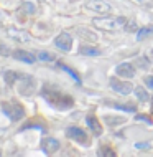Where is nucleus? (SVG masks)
I'll list each match as a JSON object with an SVG mask.
<instances>
[{
    "mask_svg": "<svg viewBox=\"0 0 153 157\" xmlns=\"http://www.w3.org/2000/svg\"><path fill=\"white\" fill-rule=\"evenodd\" d=\"M54 45H56L59 50H63V52H69L71 46H73V38H71L69 33H61V35L56 36Z\"/></svg>",
    "mask_w": 153,
    "mask_h": 157,
    "instance_id": "0eeeda50",
    "label": "nucleus"
},
{
    "mask_svg": "<svg viewBox=\"0 0 153 157\" xmlns=\"http://www.w3.org/2000/svg\"><path fill=\"white\" fill-rule=\"evenodd\" d=\"M145 83L148 84V88H151V90H153V76H147V78H145Z\"/></svg>",
    "mask_w": 153,
    "mask_h": 157,
    "instance_id": "b1692460",
    "label": "nucleus"
},
{
    "mask_svg": "<svg viewBox=\"0 0 153 157\" xmlns=\"http://www.w3.org/2000/svg\"><path fill=\"white\" fill-rule=\"evenodd\" d=\"M2 111L7 117H10V121H20L25 116L23 106L16 101H3L2 103Z\"/></svg>",
    "mask_w": 153,
    "mask_h": 157,
    "instance_id": "7ed1b4c3",
    "label": "nucleus"
},
{
    "mask_svg": "<svg viewBox=\"0 0 153 157\" xmlns=\"http://www.w3.org/2000/svg\"><path fill=\"white\" fill-rule=\"evenodd\" d=\"M135 96L138 98V101H143V103H147V101H148V93L145 91V88L135 86Z\"/></svg>",
    "mask_w": 153,
    "mask_h": 157,
    "instance_id": "2eb2a0df",
    "label": "nucleus"
},
{
    "mask_svg": "<svg viewBox=\"0 0 153 157\" xmlns=\"http://www.w3.org/2000/svg\"><path fill=\"white\" fill-rule=\"evenodd\" d=\"M150 111H151V114H153V98H151V106H150Z\"/></svg>",
    "mask_w": 153,
    "mask_h": 157,
    "instance_id": "cd10ccee",
    "label": "nucleus"
},
{
    "mask_svg": "<svg viewBox=\"0 0 153 157\" xmlns=\"http://www.w3.org/2000/svg\"><path fill=\"white\" fill-rule=\"evenodd\" d=\"M135 119H137V121H145L147 124H151V119L148 116H143V114H137V116H135Z\"/></svg>",
    "mask_w": 153,
    "mask_h": 157,
    "instance_id": "5701e85b",
    "label": "nucleus"
},
{
    "mask_svg": "<svg viewBox=\"0 0 153 157\" xmlns=\"http://www.w3.org/2000/svg\"><path fill=\"white\" fill-rule=\"evenodd\" d=\"M41 149H43L45 154H54L59 149V142L53 137H46L41 141Z\"/></svg>",
    "mask_w": 153,
    "mask_h": 157,
    "instance_id": "1a4fd4ad",
    "label": "nucleus"
},
{
    "mask_svg": "<svg viewBox=\"0 0 153 157\" xmlns=\"http://www.w3.org/2000/svg\"><path fill=\"white\" fill-rule=\"evenodd\" d=\"M109 83H110V86H112V90L115 93H118V94L127 96L133 91V84H130L129 81H120L118 78H110Z\"/></svg>",
    "mask_w": 153,
    "mask_h": 157,
    "instance_id": "423d86ee",
    "label": "nucleus"
},
{
    "mask_svg": "<svg viewBox=\"0 0 153 157\" xmlns=\"http://www.w3.org/2000/svg\"><path fill=\"white\" fill-rule=\"evenodd\" d=\"M104 119H105V122H107L109 126H117V124L125 122V117H122V116H105Z\"/></svg>",
    "mask_w": 153,
    "mask_h": 157,
    "instance_id": "4468645a",
    "label": "nucleus"
},
{
    "mask_svg": "<svg viewBox=\"0 0 153 157\" xmlns=\"http://www.w3.org/2000/svg\"><path fill=\"white\" fill-rule=\"evenodd\" d=\"M18 81H20V83H18V93H20V94H23V96L33 94L36 83H35V79H33L31 76H28V75H20Z\"/></svg>",
    "mask_w": 153,
    "mask_h": 157,
    "instance_id": "20e7f679",
    "label": "nucleus"
},
{
    "mask_svg": "<svg viewBox=\"0 0 153 157\" xmlns=\"http://www.w3.org/2000/svg\"><path fill=\"white\" fill-rule=\"evenodd\" d=\"M135 28H137V23H135V22H130V23H129V27H127V30L132 32V30H135Z\"/></svg>",
    "mask_w": 153,
    "mask_h": 157,
    "instance_id": "a878e982",
    "label": "nucleus"
},
{
    "mask_svg": "<svg viewBox=\"0 0 153 157\" xmlns=\"http://www.w3.org/2000/svg\"><path fill=\"white\" fill-rule=\"evenodd\" d=\"M18 78H20V73H16V71H10V70L3 71V79H5L7 84H15L18 81Z\"/></svg>",
    "mask_w": 153,
    "mask_h": 157,
    "instance_id": "ddd939ff",
    "label": "nucleus"
},
{
    "mask_svg": "<svg viewBox=\"0 0 153 157\" xmlns=\"http://www.w3.org/2000/svg\"><path fill=\"white\" fill-rule=\"evenodd\" d=\"M99 155L100 157H115L117 154L112 149H109V147H100V149H99Z\"/></svg>",
    "mask_w": 153,
    "mask_h": 157,
    "instance_id": "aec40b11",
    "label": "nucleus"
},
{
    "mask_svg": "<svg viewBox=\"0 0 153 157\" xmlns=\"http://www.w3.org/2000/svg\"><path fill=\"white\" fill-rule=\"evenodd\" d=\"M66 136H67V137H71V139H74V141H78V142H84V144L87 142L86 132H84L82 129H79V127H67V129H66Z\"/></svg>",
    "mask_w": 153,
    "mask_h": 157,
    "instance_id": "6e6552de",
    "label": "nucleus"
},
{
    "mask_svg": "<svg viewBox=\"0 0 153 157\" xmlns=\"http://www.w3.org/2000/svg\"><path fill=\"white\" fill-rule=\"evenodd\" d=\"M150 58H153V50H151V52H150Z\"/></svg>",
    "mask_w": 153,
    "mask_h": 157,
    "instance_id": "c85d7f7f",
    "label": "nucleus"
},
{
    "mask_svg": "<svg viewBox=\"0 0 153 157\" xmlns=\"http://www.w3.org/2000/svg\"><path fill=\"white\" fill-rule=\"evenodd\" d=\"M115 109H122V111H129V113H135V104H120V103H115L114 104Z\"/></svg>",
    "mask_w": 153,
    "mask_h": 157,
    "instance_id": "6ab92c4d",
    "label": "nucleus"
},
{
    "mask_svg": "<svg viewBox=\"0 0 153 157\" xmlns=\"http://www.w3.org/2000/svg\"><path fill=\"white\" fill-rule=\"evenodd\" d=\"M41 96L56 109H69V108H73V104H74L73 98L69 94L61 93L56 86H53V84H45L43 90H41Z\"/></svg>",
    "mask_w": 153,
    "mask_h": 157,
    "instance_id": "f257e3e1",
    "label": "nucleus"
},
{
    "mask_svg": "<svg viewBox=\"0 0 153 157\" xmlns=\"http://www.w3.org/2000/svg\"><path fill=\"white\" fill-rule=\"evenodd\" d=\"M138 61H140V63H138V65H140V66H143V68H145V66H147V63H145L147 60H145V58H140V60H138Z\"/></svg>",
    "mask_w": 153,
    "mask_h": 157,
    "instance_id": "bb28decb",
    "label": "nucleus"
},
{
    "mask_svg": "<svg viewBox=\"0 0 153 157\" xmlns=\"http://www.w3.org/2000/svg\"><path fill=\"white\" fill-rule=\"evenodd\" d=\"M86 8H87V10L96 12V13H100V15H107L109 12L112 10L110 3H107L105 0H87V2H86Z\"/></svg>",
    "mask_w": 153,
    "mask_h": 157,
    "instance_id": "39448f33",
    "label": "nucleus"
},
{
    "mask_svg": "<svg viewBox=\"0 0 153 157\" xmlns=\"http://www.w3.org/2000/svg\"><path fill=\"white\" fill-rule=\"evenodd\" d=\"M92 23L102 32H118L125 27L127 20L124 17H100V18H94Z\"/></svg>",
    "mask_w": 153,
    "mask_h": 157,
    "instance_id": "f03ea898",
    "label": "nucleus"
},
{
    "mask_svg": "<svg viewBox=\"0 0 153 157\" xmlns=\"http://www.w3.org/2000/svg\"><path fill=\"white\" fill-rule=\"evenodd\" d=\"M115 73L118 76H124V78H132V76H135V70L130 63H122V65L117 66Z\"/></svg>",
    "mask_w": 153,
    "mask_h": 157,
    "instance_id": "9d476101",
    "label": "nucleus"
},
{
    "mask_svg": "<svg viewBox=\"0 0 153 157\" xmlns=\"http://www.w3.org/2000/svg\"><path fill=\"white\" fill-rule=\"evenodd\" d=\"M86 121H87V126L91 127V131L96 136H100L102 134V126H100V122H99V119H97L96 116H87Z\"/></svg>",
    "mask_w": 153,
    "mask_h": 157,
    "instance_id": "f8f14e48",
    "label": "nucleus"
},
{
    "mask_svg": "<svg viewBox=\"0 0 153 157\" xmlns=\"http://www.w3.org/2000/svg\"><path fill=\"white\" fill-rule=\"evenodd\" d=\"M23 8H25V12H27V13H35V5H33V3H30V2L23 3Z\"/></svg>",
    "mask_w": 153,
    "mask_h": 157,
    "instance_id": "4be33fe9",
    "label": "nucleus"
},
{
    "mask_svg": "<svg viewBox=\"0 0 153 157\" xmlns=\"http://www.w3.org/2000/svg\"><path fill=\"white\" fill-rule=\"evenodd\" d=\"M135 147H138V149H147V147H148V142H138Z\"/></svg>",
    "mask_w": 153,
    "mask_h": 157,
    "instance_id": "393cba45",
    "label": "nucleus"
},
{
    "mask_svg": "<svg viewBox=\"0 0 153 157\" xmlns=\"http://www.w3.org/2000/svg\"><path fill=\"white\" fill-rule=\"evenodd\" d=\"M153 33V27H145V28H142V30L138 32V35H137V40L138 41H142V40H145V38L148 35H151Z\"/></svg>",
    "mask_w": 153,
    "mask_h": 157,
    "instance_id": "a211bd4d",
    "label": "nucleus"
},
{
    "mask_svg": "<svg viewBox=\"0 0 153 157\" xmlns=\"http://www.w3.org/2000/svg\"><path fill=\"white\" fill-rule=\"evenodd\" d=\"M58 66H59V68H61V70H64V71H66V73H69V75H71V78H73V79H74V81H76V83H81V79H79V76H78V73H76V71H74V70H71V68H69V66H66V65H63V63H58Z\"/></svg>",
    "mask_w": 153,
    "mask_h": 157,
    "instance_id": "f3484780",
    "label": "nucleus"
},
{
    "mask_svg": "<svg viewBox=\"0 0 153 157\" xmlns=\"http://www.w3.org/2000/svg\"><path fill=\"white\" fill-rule=\"evenodd\" d=\"M13 56L16 58V60H20V61H25V63H35L36 61V58H35V55H31V53H28V52H25V50H16V52L13 53Z\"/></svg>",
    "mask_w": 153,
    "mask_h": 157,
    "instance_id": "9b49d317",
    "label": "nucleus"
},
{
    "mask_svg": "<svg viewBox=\"0 0 153 157\" xmlns=\"http://www.w3.org/2000/svg\"><path fill=\"white\" fill-rule=\"evenodd\" d=\"M38 58H40V60H43V61H51V60H54V56H53V55L45 53V52H41L40 55H38Z\"/></svg>",
    "mask_w": 153,
    "mask_h": 157,
    "instance_id": "412c9836",
    "label": "nucleus"
},
{
    "mask_svg": "<svg viewBox=\"0 0 153 157\" xmlns=\"http://www.w3.org/2000/svg\"><path fill=\"white\" fill-rule=\"evenodd\" d=\"M0 154H2V152H0Z\"/></svg>",
    "mask_w": 153,
    "mask_h": 157,
    "instance_id": "c756f323",
    "label": "nucleus"
},
{
    "mask_svg": "<svg viewBox=\"0 0 153 157\" xmlns=\"http://www.w3.org/2000/svg\"><path fill=\"white\" fill-rule=\"evenodd\" d=\"M79 53L81 55H89V56H97L100 52H99V50H96V48H91V46H81Z\"/></svg>",
    "mask_w": 153,
    "mask_h": 157,
    "instance_id": "dca6fc26",
    "label": "nucleus"
}]
</instances>
